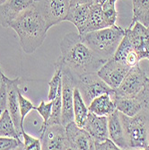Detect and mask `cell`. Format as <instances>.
<instances>
[{
    "label": "cell",
    "instance_id": "28",
    "mask_svg": "<svg viewBox=\"0 0 149 150\" xmlns=\"http://www.w3.org/2000/svg\"><path fill=\"white\" fill-rule=\"evenodd\" d=\"M18 101H19V108H20V113H21V120L22 124L23 126V121L25 117L27 116L32 110H34V106L31 101H29L26 97H24L21 93V90L18 92Z\"/></svg>",
    "mask_w": 149,
    "mask_h": 150
},
{
    "label": "cell",
    "instance_id": "25",
    "mask_svg": "<svg viewBox=\"0 0 149 150\" xmlns=\"http://www.w3.org/2000/svg\"><path fill=\"white\" fill-rule=\"evenodd\" d=\"M0 137L15 138L22 140L7 109L0 117Z\"/></svg>",
    "mask_w": 149,
    "mask_h": 150
},
{
    "label": "cell",
    "instance_id": "1",
    "mask_svg": "<svg viewBox=\"0 0 149 150\" xmlns=\"http://www.w3.org/2000/svg\"><path fill=\"white\" fill-rule=\"evenodd\" d=\"M61 59L74 76L97 73L108 60L98 56L82 40L79 33H66L60 42Z\"/></svg>",
    "mask_w": 149,
    "mask_h": 150
},
{
    "label": "cell",
    "instance_id": "19",
    "mask_svg": "<svg viewBox=\"0 0 149 150\" xmlns=\"http://www.w3.org/2000/svg\"><path fill=\"white\" fill-rule=\"evenodd\" d=\"M90 6L91 5H78L70 6L69 12L66 18V21L72 23L76 27L80 35H83L85 33Z\"/></svg>",
    "mask_w": 149,
    "mask_h": 150
},
{
    "label": "cell",
    "instance_id": "29",
    "mask_svg": "<svg viewBox=\"0 0 149 150\" xmlns=\"http://www.w3.org/2000/svg\"><path fill=\"white\" fill-rule=\"evenodd\" d=\"M34 110H36L39 114L42 117L43 119V123L40 127V129H42L45 127L46 123L48 122L50 115H51V111H52V101H49V103H45L44 101H42L38 107H35Z\"/></svg>",
    "mask_w": 149,
    "mask_h": 150
},
{
    "label": "cell",
    "instance_id": "13",
    "mask_svg": "<svg viewBox=\"0 0 149 150\" xmlns=\"http://www.w3.org/2000/svg\"><path fill=\"white\" fill-rule=\"evenodd\" d=\"M70 149L75 150H93L95 149V142L92 136L83 128L71 121L65 126Z\"/></svg>",
    "mask_w": 149,
    "mask_h": 150
},
{
    "label": "cell",
    "instance_id": "16",
    "mask_svg": "<svg viewBox=\"0 0 149 150\" xmlns=\"http://www.w3.org/2000/svg\"><path fill=\"white\" fill-rule=\"evenodd\" d=\"M108 131H109V138L119 149H129L119 112L117 110L108 116Z\"/></svg>",
    "mask_w": 149,
    "mask_h": 150
},
{
    "label": "cell",
    "instance_id": "9",
    "mask_svg": "<svg viewBox=\"0 0 149 150\" xmlns=\"http://www.w3.org/2000/svg\"><path fill=\"white\" fill-rule=\"evenodd\" d=\"M1 76L6 84V94H7V110L11 115V118L13 121V124L19 134L22 137V131L23 130V126L21 120V113L19 108V101H18V92L20 90L19 86L21 85V78L18 76L15 79L8 78L3 71H1Z\"/></svg>",
    "mask_w": 149,
    "mask_h": 150
},
{
    "label": "cell",
    "instance_id": "10",
    "mask_svg": "<svg viewBox=\"0 0 149 150\" xmlns=\"http://www.w3.org/2000/svg\"><path fill=\"white\" fill-rule=\"evenodd\" d=\"M42 149L44 150H66L70 149L66 128L62 124L48 126L40 131V137Z\"/></svg>",
    "mask_w": 149,
    "mask_h": 150
},
{
    "label": "cell",
    "instance_id": "31",
    "mask_svg": "<svg viewBox=\"0 0 149 150\" xmlns=\"http://www.w3.org/2000/svg\"><path fill=\"white\" fill-rule=\"evenodd\" d=\"M146 72L148 75V79L146 81L143 90L139 93V97L142 103L143 111L146 112L149 114V71H146Z\"/></svg>",
    "mask_w": 149,
    "mask_h": 150
},
{
    "label": "cell",
    "instance_id": "26",
    "mask_svg": "<svg viewBox=\"0 0 149 150\" xmlns=\"http://www.w3.org/2000/svg\"><path fill=\"white\" fill-rule=\"evenodd\" d=\"M117 1L118 0H108L102 6L105 20L109 26L114 25L118 19V12L116 10Z\"/></svg>",
    "mask_w": 149,
    "mask_h": 150
},
{
    "label": "cell",
    "instance_id": "4",
    "mask_svg": "<svg viewBox=\"0 0 149 150\" xmlns=\"http://www.w3.org/2000/svg\"><path fill=\"white\" fill-rule=\"evenodd\" d=\"M119 115L129 149H149L147 139L149 114L141 111L134 116H127L121 112Z\"/></svg>",
    "mask_w": 149,
    "mask_h": 150
},
{
    "label": "cell",
    "instance_id": "21",
    "mask_svg": "<svg viewBox=\"0 0 149 150\" xmlns=\"http://www.w3.org/2000/svg\"><path fill=\"white\" fill-rule=\"evenodd\" d=\"M106 27H109V24L107 23L105 20L103 12L102 9V6L95 5L93 3L90 6L89 16H88L86 29H85V33L103 29V28H106Z\"/></svg>",
    "mask_w": 149,
    "mask_h": 150
},
{
    "label": "cell",
    "instance_id": "20",
    "mask_svg": "<svg viewBox=\"0 0 149 150\" xmlns=\"http://www.w3.org/2000/svg\"><path fill=\"white\" fill-rule=\"evenodd\" d=\"M89 112L99 116H109L116 111V106L111 95L103 93L94 98L88 105Z\"/></svg>",
    "mask_w": 149,
    "mask_h": 150
},
{
    "label": "cell",
    "instance_id": "39",
    "mask_svg": "<svg viewBox=\"0 0 149 150\" xmlns=\"http://www.w3.org/2000/svg\"><path fill=\"white\" fill-rule=\"evenodd\" d=\"M147 29H148V31H149V24H148V26H147Z\"/></svg>",
    "mask_w": 149,
    "mask_h": 150
},
{
    "label": "cell",
    "instance_id": "40",
    "mask_svg": "<svg viewBox=\"0 0 149 150\" xmlns=\"http://www.w3.org/2000/svg\"><path fill=\"white\" fill-rule=\"evenodd\" d=\"M146 71H149V67H148V69H147V70H146Z\"/></svg>",
    "mask_w": 149,
    "mask_h": 150
},
{
    "label": "cell",
    "instance_id": "18",
    "mask_svg": "<svg viewBox=\"0 0 149 150\" xmlns=\"http://www.w3.org/2000/svg\"><path fill=\"white\" fill-rule=\"evenodd\" d=\"M112 58L121 63L125 64L129 67H133L138 65L140 59L138 58V53L134 50L130 43V40L126 33V31L125 35L122 38V40H121V42L118 46Z\"/></svg>",
    "mask_w": 149,
    "mask_h": 150
},
{
    "label": "cell",
    "instance_id": "35",
    "mask_svg": "<svg viewBox=\"0 0 149 150\" xmlns=\"http://www.w3.org/2000/svg\"><path fill=\"white\" fill-rule=\"evenodd\" d=\"M106 1H108V0H93V4L95 5H99V6H102Z\"/></svg>",
    "mask_w": 149,
    "mask_h": 150
},
{
    "label": "cell",
    "instance_id": "15",
    "mask_svg": "<svg viewBox=\"0 0 149 150\" xmlns=\"http://www.w3.org/2000/svg\"><path fill=\"white\" fill-rule=\"evenodd\" d=\"M83 129L92 136L95 143L102 142L109 138L107 116H99L89 112Z\"/></svg>",
    "mask_w": 149,
    "mask_h": 150
},
{
    "label": "cell",
    "instance_id": "2",
    "mask_svg": "<svg viewBox=\"0 0 149 150\" xmlns=\"http://www.w3.org/2000/svg\"><path fill=\"white\" fill-rule=\"evenodd\" d=\"M9 27L17 33L19 42L26 54L33 53L47 37V24L32 5L10 23Z\"/></svg>",
    "mask_w": 149,
    "mask_h": 150
},
{
    "label": "cell",
    "instance_id": "33",
    "mask_svg": "<svg viewBox=\"0 0 149 150\" xmlns=\"http://www.w3.org/2000/svg\"><path fill=\"white\" fill-rule=\"evenodd\" d=\"M95 149L96 150H117L119 148L110 138H108L102 142L95 143Z\"/></svg>",
    "mask_w": 149,
    "mask_h": 150
},
{
    "label": "cell",
    "instance_id": "27",
    "mask_svg": "<svg viewBox=\"0 0 149 150\" xmlns=\"http://www.w3.org/2000/svg\"><path fill=\"white\" fill-rule=\"evenodd\" d=\"M15 149H23V142L15 138L0 137V150Z\"/></svg>",
    "mask_w": 149,
    "mask_h": 150
},
{
    "label": "cell",
    "instance_id": "12",
    "mask_svg": "<svg viewBox=\"0 0 149 150\" xmlns=\"http://www.w3.org/2000/svg\"><path fill=\"white\" fill-rule=\"evenodd\" d=\"M125 31L139 59H147L149 60V31L147 27L136 22Z\"/></svg>",
    "mask_w": 149,
    "mask_h": 150
},
{
    "label": "cell",
    "instance_id": "38",
    "mask_svg": "<svg viewBox=\"0 0 149 150\" xmlns=\"http://www.w3.org/2000/svg\"><path fill=\"white\" fill-rule=\"evenodd\" d=\"M0 73H1V72H0ZM1 82H2V77H1V74H0V86H1Z\"/></svg>",
    "mask_w": 149,
    "mask_h": 150
},
{
    "label": "cell",
    "instance_id": "17",
    "mask_svg": "<svg viewBox=\"0 0 149 150\" xmlns=\"http://www.w3.org/2000/svg\"><path fill=\"white\" fill-rule=\"evenodd\" d=\"M114 102L116 110L127 116H134L143 111L142 103L139 94L137 96H121L114 92L111 94Z\"/></svg>",
    "mask_w": 149,
    "mask_h": 150
},
{
    "label": "cell",
    "instance_id": "36",
    "mask_svg": "<svg viewBox=\"0 0 149 150\" xmlns=\"http://www.w3.org/2000/svg\"><path fill=\"white\" fill-rule=\"evenodd\" d=\"M147 139H148V146H149V122H148V136H147Z\"/></svg>",
    "mask_w": 149,
    "mask_h": 150
},
{
    "label": "cell",
    "instance_id": "34",
    "mask_svg": "<svg viewBox=\"0 0 149 150\" xmlns=\"http://www.w3.org/2000/svg\"><path fill=\"white\" fill-rule=\"evenodd\" d=\"M70 6H75L78 5H92L93 0H69Z\"/></svg>",
    "mask_w": 149,
    "mask_h": 150
},
{
    "label": "cell",
    "instance_id": "8",
    "mask_svg": "<svg viewBox=\"0 0 149 150\" xmlns=\"http://www.w3.org/2000/svg\"><path fill=\"white\" fill-rule=\"evenodd\" d=\"M147 79V72L137 65L129 69L114 93L121 96H137L143 90Z\"/></svg>",
    "mask_w": 149,
    "mask_h": 150
},
{
    "label": "cell",
    "instance_id": "41",
    "mask_svg": "<svg viewBox=\"0 0 149 150\" xmlns=\"http://www.w3.org/2000/svg\"><path fill=\"white\" fill-rule=\"evenodd\" d=\"M0 72H1V69H0Z\"/></svg>",
    "mask_w": 149,
    "mask_h": 150
},
{
    "label": "cell",
    "instance_id": "3",
    "mask_svg": "<svg viewBox=\"0 0 149 150\" xmlns=\"http://www.w3.org/2000/svg\"><path fill=\"white\" fill-rule=\"evenodd\" d=\"M125 35V29L119 25H112L97 31L81 35L84 42L98 56L109 59L113 57Z\"/></svg>",
    "mask_w": 149,
    "mask_h": 150
},
{
    "label": "cell",
    "instance_id": "11",
    "mask_svg": "<svg viewBox=\"0 0 149 150\" xmlns=\"http://www.w3.org/2000/svg\"><path fill=\"white\" fill-rule=\"evenodd\" d=\"M130 69L131 67L125 64L111 58L102 66L97 74L108 86L115 90L120 85Z\"/></svg>",
    "mask_w": 149,
    "mask_h": 150
},
{
    "label": "cell",
    "instance_id": "23",
    "mask_svg": "<svg viewBox=\"0 0 149 150\" xmlns=\"http://www.w3.org/2000/svg\"><path fill=\"white\" fill-rule=\"evenodd\" d=\"M133 5V19L129 26L139 22L145 26L149 24V0H131Z\"/></svg>",
    "mask_w": 149,
    "mask_h": 150
},
{
    "label": "cell",
    "instance_id": "7",
    "mask_svg": "<svg viewBox=\"0 0 149 150\" xmlns=\"http://www.w3.org/2000/svg\"><path fill=\"white\" fill-rule=\"evenodd\" d=\"M76 88L75 77L72 72L63 66L62 72V108L61 124L66 126L74 121V90Z\"/></svg>",
    "mask_w": 149,
    "mask_h": 150
},
{
    "label": "cell",
    "instance_id": "30",
    "mask_svg": "<svg viewBox=\"0 0 149 150\" xmlns=\"http://www.w3.org/2000/svg\"><path fill=\"white\" fill-rule=\"evenodd\" d=\"M22 137L23 139V149L25 150H40L42 149V143L40 139H35L29 134H27L24 129L22 131Z\"/></svg>",
    "mask_w": 149,
    "mask_h": 150
},
{
    "label": "cell",
    "instance_id": "14",
    "mask_svg": "<svg viewBox=\"0 0 149 150\" xmlns=\"http://www.w3.org/2000/svg\"><path fill=\"white\" fill-rule=\"evenodd\" d=\"M36 0H6L0 6V25L5 28L9 27L21 13L33 5Z\"/></svg>",
    "mask_w": 149,
    "mask_h": 150
},
{
    "label": "cell",
    "instance_id": "37",
    "mask_svg": "<svg viewBox=\"0 0 149 150\" xmlns=\"http://www.w3.org/2000/svg\"><path fill=\"white\" fill-rule=\"evenodd\" d=\"M6 1V0H0V6H1L2 4H4Z\"/></svg>",
    "mask_w": 149,
    "mask_h": 150
},
{
    "label": "cell",
    "instance_id": "22",
    "mask_svg": "<svg viewBox=\"0 0 149 150\" xmlns=\"http://www.w3.org/2000/svg\"><path fill=\"white\" fill-rule=\"evenodd\" d=\"M89 113L88 106L77 87L74 90V121L80 128H84Z\"/></svg>",
    "mask_w": 149,
    "mask_h": 150
},
{
    "label": "cell",
    "instance_id": "32",
    "mask_svg": "<svg viewBox=\"0 0 149 150\" xmlns=\"http://www.w3.org/2000/svg\"><path fill=\"white\" fill-rule=\"evenodd\" d=\"M1 74V73H0ZM2 77V76H1ZM7 109V94H6V84L2 78L1 86H0V117L3 112Z\"/></svg>",
    "mask_w": 149,
    "mask_h": 150
},
{
    "label": "cell",
    "instance_id": "24",
    "mask_svg": "<svg viewBox=\"0 0 149 150\" xmlns=\"http://www.w3.org/2000/svg\"><path fill=\"white\" fill-rule=\"evenodd\" d=\"M63 66H64V62H63L61 57H59L58 59V60L55 62V64H54V69H55V71H54V74H53L51 80L49 82V93H48V100L49 101H52L54 98L56 97L58 89H59V86L62 84Z\"/></svg>",
    "mask_w": 149,
    "mask_h": 150
},
{
    "label": "cell",
    "instance_id": "6",
    "mask_svg": "<svg viewBox=\"0 0 149 150\" xmlns=\"http://www.w3.org/2000/svg\"><path fill=\"white\" fill-rule=\"evenodd\" d=\"M33 6L43 17L48 29L66 21L70 9L69 0H36Z\"/></svg>",
    "mask_w": 149,
    "mask_h": 150
},
{
    "label": "cell",
    "instance_id": "5",
    "mask_svg": "<svg viewBox=\"0 0 149 150\" xmlns=\"http://www.w3.org/2000/svg\"><path fill=\"white\" fill-rule=\"evenodd\" d=\"M74 77L76 87H77L80 91L87 106L94 98L103 93H108L111 95L114 92V89L108 86L97 73H90Z\"/></svg>",
    "mask_w": 149,
    "mask_h": 150
}]
</instances>
